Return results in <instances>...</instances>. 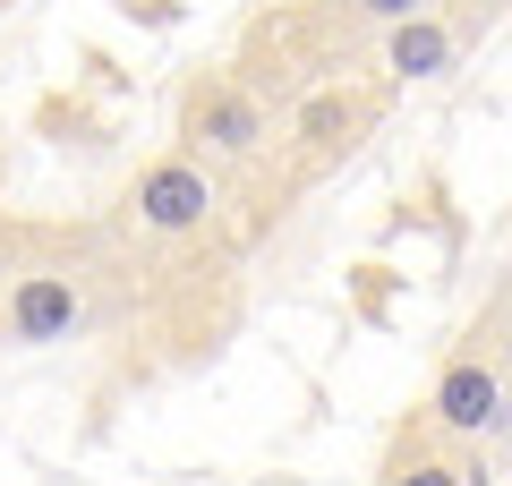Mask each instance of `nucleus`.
<instances>
[{"label": "nucleus", "mask_w": 512, "mask_h": 486, "mask_svg": "<svg viewBox=\"0 0 512 486\" xmlns=\"http://www.w3.org/2000/svg\"><path fill=\"white\" fill-rule=\"evenodd\" d=\"M180 137L205 162H256L274 145V111H265L256 86H239V77H197L180 94Z\"/></svg>", "instance_id": "1"}, {"label": "nucleus", "mask_w": 512, "mask_h": 486, "mask_svg": "<svg viewBox=\"0 0 512 486\" xmlns=\"http://www.w3.org/2000/svg\"><path fill=\"white\" fill-rule=\"evenodd\" d=\"M214 205H222V188H214V171H205L197 154L146 162L137 188H128V214H137V231H154V239H197L205 222H214Z\"/></svg>", "instance_id": "2"}, {"label": "nucleus", "mask_w": 512, "mask_h": 486, "mask_svg": "<svg viewBox=\"0 0 512 486\" xmlns=\"http://www.w3.org/2000/svg\"><path fill=\"white\" fill-rule=\"evenodd\" d=\"M504 376H495L478 350H461V359H444L436 367V384H427V427L436 435H453V444H478V435H495L504 427Z\"/></svg>", "instance_id": "3"}, {"label": "nucleus", "mask_w": 512, "mask_h": 486, "mask_svg": "<svg viewBox=\"0 0 512 486\" xmlns=\"http://www.w3.org/2000/svg\"><path fill=\"white\" fill-rule=\"evenodd\" d=\"M77 333H86V290L69 273H26L9 290V342L43 350V342H77Z\"/></svg>", "instance_id": "4"}, {"label": "nucleus", "mask_w": 512, "mask_h": 486, "mask_svg": "<svg viewBox=\"0 0 512 486\" xmlns=\"http://www.w3.org/2000/svg\"><path fill=\"white\" fill-rule=\"evenodd\" d=\"M453 60H461V35L436 18V9H419V18H402V26H384V69H393V77H410V86L444 77Z\"/></svg>", "instance_id": "5"}, {"label": "nucleus", "mask_w": 512, "mask_h": 486, "mask_svg": "<svg viewBox=\"0 0 512 486\" xmlns=\"http://www.w3.org/2000/svg\"><path fill=\"white\" fill-rule=\"evenodd\" d=\"M384 486H470V461H453V452H436V444H410V452H393Z\"/></svg>", "instance_id": "6"}, {"label": "nucleus", "mask_w": 512, "mask_h": 486, "mask_svg": "<svg viewBox=\"0 0 512 486\" xmlns=\"http://www.w3.org/2000/svg\"><path fill=\"white\" fill-rule=\"evenodd\" d=\"M359 128H367V103H350V94H316L308 103V137H316V154H333V145H359Z\"/></svg>", "instance_id": "7"}, {"label": "nucleus", "mask_w": 512, "mask_h": 486, "mask_svg": "<svg viewBox=\"0 0 512 486\" xmlns=\"http://www.w3.org/2000/svg\"><path fill=\"white\" fill-rule=\"evenodd\" d=\"M350 9H359V18H376V26H402V18H419L427 0H350Z\"/></svg>", "instance_id": "8"}, {"label": "nucleus", "mask_w": 512, "mask_h": 486, "mask_svg": "<svg viewBox=\"0 0 512 486\" xmlns=\"http://www.w3.org/2000/svg\"><path fill=\"white\" fill-rule=\"evenodd\" d=\"M470 486H487V469H470Z\"/></svg>", "instance_id": "9"}]
</instances>
